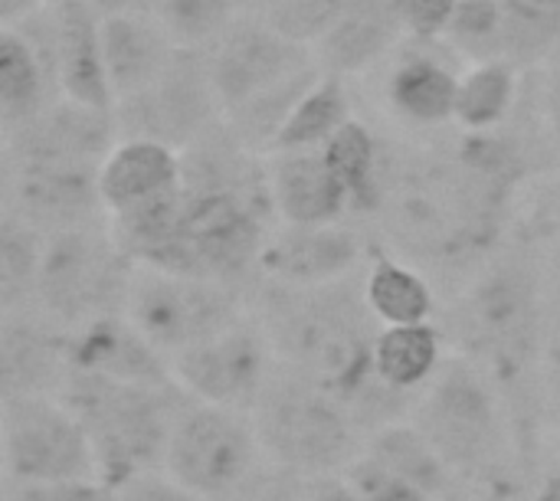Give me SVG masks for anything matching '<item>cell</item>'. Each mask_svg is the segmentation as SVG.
<instances>
[{
  "label": "cell",
  "instance_id": "cell-1",
  "mask_svg": "<svg viewBox=\"0 0 560 501\" xmlns=\"http://www.w3.org/2000/svg\"><path fill=\"white\" fill-rule=\"evenodd\" d=\"M276 361L328 391L364 436L413 417L420 394L384 384L374 364V345L384 331L364 295V276L328 286L289 289L256 282L246 295Z\"/></svg>",
  "mask_w": 560,
  "mask_h": 501
},
{
  "label": "cell",
  "instance_id": "cell-2",
  "mask_svg": "<svg viewBox=\"0 0 560 501\" xmlns=\"http://www.w3.org/2000/svg\"><path fill=\"white\" fill-rule=\"evenodd\" d=\"M548 318V259L499 249L453 299L443 328L453 354L476 361L509 397L518 427L545 410L541 348Z\"/></svg>",
  "mask_w": 560,
  "mask_h": 501
},
{
  "label": "cell",
  "instance_id": "cell-3",
  "mask_svg": "<svg viewBox=\"0 0 560 501\" xmlns=\"http://www.w3.org/2000/svg\"><path fill=\"white\" fill-rule=\"evenodd\" d=\"M512 190L463 154L420 158L390 171L384 213L390 240L410 266H433L440 276L469 272V279L495 256L502 213Z\"/></svg>",
  "mask_w": 560,
  "mask_h": 501
},
{
  "label": "cell",
  "instance_id": "cell-4",
  "mask_svg": "<svg viewBox=\"0 0 560 501\" xmlns=\"http://www.w3.org/2000/svg\"><path fill=\"white\" fill-rule=\"evenodd\" d=\"M210 82L230 131L256 154L272 151L295 105L312 92L318 56L269 23H233V30L207 49Z\"/></svg>",
  "mask_w": 560,
  "mask_h": 501
},
{
  "label": "cell",
  "instance_id": "cell-5",
  "mask_svg": "<svg viewBox=\"0 0 560 501\" xmlns=\"http://www.w3.org/2000/svg\"><path fill=\"white\" fill-rule=\"evenodd\" d=\"M56 400L82 423L98 463V479L108 489H121L144 473H161L171 433L194 404L180 384H121L75 368H69Z\"/></svg>",
  "mask_w": 560,
  "mask_h": 501
},
{
  "label": "cell",
  "instance_id": "cell-6",
  "mask_svg": "<svg viewBox=\"0 0 560 501\" xmlns=\"http://www.w3.org/2000/svg\"><path fill=\"white\" fill-rule=\"evenodd\" d=\"M410 423L430 440L450 473L472 486H489L505 476L522 430L502 387L463 354H446L420 394Z\"/></svg>",
  "mask_w": 560,
  "mask_h": 501
},
{
  "label": "cell",
  "instance_id": "cell-7",
  "mask_svg": "<svg viewBox=\"0 0 560 501\" xmlns=\"http://www.w3.org/2000/svg\"><path fill=\"white\" fill-rule=\"evenodd\" d=\"M249 417L266 463L302 479L345 473L368 440L328 391L282 364H276Z\"/></svg>",
  "mask_w": 560,
  "mask_h": 501
},
{
  "label": "cell",
  "instance_id": "cell-8",
  "mask_svg": "<svg viewBox=\"0 0 560 501\" xmlns=\"http://www.w3.org/2000/svg\"><path fill=\"white\" fill-rule=\"evenodd\" d=\"M138 263L115 243L108 217L46 236L33 312L59 331L125 315Z\"/></svg>",
  "mask_w": 560,
  "mask_h": 501
},
{
  "label": "cell",
  "instance_id": "cell-9",
  "mask_svg": "<svg viewBox=\"0 0 560 501\" xmlns=\"http://www.w3.org/2000/svg\"><path fill=\"white\" fill-rule=\"evenodd\" d=\"M246 312L249 305L236 289L138 266L131 279L125 318L171 364L177 354L233 328Z\"/></svg>",
  "mask_w": 560,
  "mask_h": 501
},
{
  "label": "cell",
  "instance_id": "cell-10",
  "mask_svg": "<svg viewBox=\"0 0 560 501\" xmlns=\"http://www.w3.org/2000/svg\"><path fill=\"white\" fill-rule=\"evenodd\" d=\"M266 463L253 417L190 404L167 443L164 473L207 501H226Z\"/></svg>",
  "mask_w": 560,
  "mask_h": 501
},
{
  "label": "cell",
  "instance_id": "cell-11",
  "mask_svg": "<svg viewBox=\"0 0 560 501\" xmlns=\"http://www.w3.org/2000/svg\"><path fill=\"white\" fill-rule=\"evenodd\" d=\"M0 459L3 479L13 482L98 479V463L82 423L56 397H3Z\"/></svg>",
  "mask_w": 560,
  "mask_h": 501
},
{
  "label": "cell",
  "instance_id": "cell-12",
  "mask_svg": "<svg viewBox=\"0 0 560 501\" xmlns=\"http://www.w3.org/2000/svg\"><path fill=\"white\" fill-rule=\"evenodd\" d=\"M115 121L118 138H144L174 151H187L197 138L223 121L207 53L177 49L171 66L148 89L115 105Z\"/></svg>",
  "mask_w": 560,
  "mask_h": 501
},
{
  "label": "cell",
  "instance_id": "cell-13",
  "mask_svg": "<svg viewBox=\"0 0 560 501\" xmlns=\"http://www.w3.org/2000/svg\"><path fill=\"white\" fill-rule=\"evenodd\" d=\"M276 364V351L259 318L246 312L233 328L177 354L171 361V374L197 404L253 413Z\"/></svg>",
  "mask_w": 560,
  "mask_h": 501
},
{
  "label": "cell",
  "instance_id": "cell-14",
  "mask_svg": "<svg viewBox=\"0 0 560 501\" xmlns=\"http://www.w3.org/2000/svg\"><path fill=\"white\" fill-rule=\"evenodd\" d=\"M95 164L3 158V200L10 213L36 226L43 236L105 220Z\"/></svg>",
  "mask_w": 560,
  "mask_h": 501
},
{
  "label": "cell",
  "instance_id": "cell-15",
  "mask_svg": "<svg viewBox=\"0 0 560 501\" xmlns=\"http://www.w3.org/2000/svg\"><path fill=\"white\" fill-rule=\"evenodd\" d=\"M446 36L476 62H535L560 39V0H459Z\"/></svg>",
  "mask_w": 560,
  "mask_h": 501
},
{
  "label": "cell",
  "instance_id": "cell-16",
  "mask_svg": "<svg viewBox=\"0 0 560 501\" xmlns=\"http://www.w3.org/2000/svg\"><path fill=\"white\" fill-rule=\"evenodd\" d=\"M371 253L364 240L341 226H282L266 243L259 279L289 286V289H312L328 286L338 279L354 276L361 259Z\"/></svg>",
  "mask_w": 560,
  "mask_h": 501
},
{
  "label": "cell",
  "instance_id": "cell-17",
  "mask_svg": "<svg viewBox=\"0 0 560 501\" xmlns=\"http://www.w3.org/2000/svg\"><path fill=\"white\" fill-rule=\"evenodd\" d=\"M69 335L39 312H7L0 325L3 397H59L69 377Z\"/></svg>",
  "mask_w": 560,
  "mask_h": 501
},
{
  "label": "cell",
  "instance_id": "cell-18",
  "mask_svg": "<svg viewBox=\"0 0 560 501\" xmlns=\"http://www.w3.org/2000/svg\"><path fill=\"white\" fill-rule=\"evenodd\" d=\"M59 92L56 79V49H52V23L39 36L23 26H0V121L3 138L36 121Z\"/></svg>",
  "mask_w": 560,
  "mask_h": 501
},
{
  "label": "cell",
  "instance_id": "cell-19",
  "mask_svg": "<svg viewBox=\"0 0 560 501\" xmlns=\"http://www.w3.org/2000/svg\"><path fill=\"white\" fill-rule=\"evenodd\" d=\"M52 49L59 98L85 108L115 112L102 56V16L85 0H59L52 10Z\"/></svg>",
  "mask_w": 560,
  "mask_h": 501
},
{
  "label": "cell",
  "instance_id": "cell-20",
  "mask_svg": "<svg viewBox=\"0 0 560 501\" xmlns=\"http://www.w3.org/2000/svg\"><path fill=\"white\" fill-rule=\"evenodd\" d=\"M66 351H69V368L75 371L102 374L121 384H148V387L177 384L167 358L125 315L102 318L79 331H69Z\"/></svg>",
  "mask_w": 560,
  "mask_h": 501
},
{
  "label": "cell",
  "instance_id": "cell-21",
  "mask_svg": "<svg viewBox=\"0 0 560 501\" xmlns=\"http://www.w3.org/2000/svg\"><path fill=\"white\" fill-rule=\"evenodd\" d=\"M269 194L276 217L285 226H331L351 210V197L325 151L276 154L269 167Z\"/></svg>",
  "mask_w": 560,
  "mask_h": 501
},
{
  "label": "cell",
  "instance_id": "cell-22",
  "mask_svg": "<svg viewBox=\"0 0 560 501\" xmlns=\"http://www.w3.org/2000/svg\"><path fill=\"white\" fill-rule=\"evenodd\" d=\"M102 56L115 105L148 89L177 56L154 13H115L102 16Z\"/></svg>",
  "mask_w": 560,
  "mask_h": 501
},
{
  "label": "cell",
  "instance_id": "cell-23",
  "mask_svg": "<svg viewBox=\"0 0 560 501\" xmlns=\"http://www.w3.org/2000/svg\"><path fill=\"white\" fill-rule=\"evenodd\" d=\"M177 187H180V151L144 138H118V144L112 148V154L98 171V194H102L105 217L135 210Z\"/></svg>",
  "mask_w": 560,
  "mask_h": 501
},
{
  "label": "cell",
  "instance_id": "cell-24",
  "mask_svg": "<svg viewBox=\"0 0 560 501\" xmlns=\"http://www.w3.org/2000/svg\"><path fill=\"white\" fill-rule=\"evenodd\" d=\"M364 456L427 501H463L453 496L459 489V479L410 420L371 433L364 440Z\"/></svg>",
  "mask_w": 560,
  "mask_h": 501
},
{
  "label": "cell",
  "instance_id": "cell-25",
  "mask_svg": "<svg viewBox=\"0 0 560 501\" xmlns=\"http://www.w3.org/2000/svg\"><path fill=\"white\" fill-rule=\"evenodd\" d=\"M364 295L384 328L427 325L436 308V295L427 276L417 266L377 246H371V266L364 272Z\"/></svg>",
  "mask_w": 560,
  "mask_h": 501
},
{
  "label": "cell",
  "instance_id": "cell-26",
  "mask_svg": "<svg viewBox=\"0 0 560 501\" xmlns=\"http://www.w3.org/2000/svg\"><path fill=\"white\" fill-rule=\"evenodd\" d=\"M446 361V335L440 325L384 328L374 345V364L384 384L404 394H423Z\"/></svg>",
  "mask_w": 560,
  "mask_h": 501
},
{
  "label": "cell",
  "instance_id": "cell-27",
  "mask_svg": "<svg viewBox=\"0 0 560 501\" xmlns=\"http://www.w3.org/2000/svg\"><path fill=\"white\" fill-rule=\"evenodd\" d=\"M397 26L400 20L390 0H354L345 20L322 39L318 66H325L328 75L354 72L387 49Z\"/></svg>",
  "mask_w": 560,
  "mask_h": 501
},
{
  "label": "cell",
  "instance_id": "cell-28",
  "mask_svg": "<svg viewBox=\"0 0 560 501\" xmlns=\"http://www.w3.org/2000/svg\"><path fill=\"white\" fill-rule=\"evenodd\" d=\"M387 95L400 118L420 128H440L456 121L459 79L443 62L430 56H413L394 69Z\"/></svg>",
  "mask_w": 560,
  "mask_h": 501
},
{
  "label": "cell",
  "instance_id": "cell-29",
  "mask_svg": "<svg viewBox=\"0 0 560 501\" xmlns=\"http://www.w3.org/2000/svg\"><path fill=\"white\" fill-rule=\"evenodd\" d=\"M331 171L341 177L351 210L358 213H374L384 207L387 184H390V164L381 158V144L361 121H345L338 135L322 148Z\"/></svg>",
  "mask_w": 560,
  "mask_h": 501
},
{
  "label": "cell",
  "instance_id": "cell-30",
  "mask_svg": "<svg viewBox=\"0 0 560 501\" xmlns=\"http://www.w3.org/2000/svg\"><path fill=\"white\" fill-rule=\"evenodd\" d=\"M518 102V72L512 62H476L459 79L456 125L466 135H486L509 121Z\"/></svg>",
  "mask_w": 560,
  "mask_h": 501
},
{
  "label": "cell",
  "instance_id": "cell-31",
  "mask_svg": "<svg viewBox=\"0 0 560 501\" xmlns=\"http://www.w3.org/2000/svg\"><path fill=\"white\" fill-rule=\"evenodd\" d=\"M345 85L341 75H328L322 72V79L312 85V92L295 105V112L289 115V121L282 125L272 154H292V151H322L345 121H351L348 115V102H345Z\"/></svg>",
  "mask_w": 560,
  "mask_h": 501
},
{
  "label": "cell",
  "instance_id": "cell-32",
  "mask_svg": "<svg viewBox=\"0 0 560 501\" xmlns=\"http://www.w3.org/2000/svg\"><path fill=\"white\" fill-rule=\"evenodd\" d=\"M43 246H46V236L36 226L3 210V220H0V308L3 315L23 312L33 305Z\"/></svg>",
  "mask_w": 560,
  "mask_h": 501
},
{
  "label": "cell",
  "instance_id": "cell-33",
  "mask_svg": "<svg viewBox=\"0 0 560 501\" xmlns=\"http://www.w3.org/2000/svg\"><path fill=\"white\" fill-rule=\"evenodd\" d=\"M236 0H154L151 13L177 49H213L233 30Z\"/></svg>",
  "mask_w": 560,
  "mask_h": 501
},
{
  "label": "cell",
  "instance_id": "cell-34",
  "mask_svg": "<svg viewBox=\"0 0 560 501\" xmlns=\"http://www.w3.org/2000/svg\"><path fill=\"white\" fill-rule=\"evenodd\" d=\"M354 0H272L269 26L295 43H322L351 10Z\"/></svg>",
  "mask_w": 560,
  "mask_h": 501
},
{
  "label": "cell",
  "instance_id": "cell-35",
  "mask_svg": "<svg viewBox=\"0 0 560 501\" xmlns=\"http://www.w3.org/2000/svg\"><path fill=\"white\" fill-rule=\"evenodd\" d=\"M541 397L560 423V263L548 259V318L541 348Z\"/></svg>",
  "mask_w": 560,
  "mask_h": 501
},
{
  "label": "cell",
  "instance_id": "cell-36",
  "mask_svg": "<svg viewBox=\"0 0 560 501\" xmlns=\"http://www.w3.org/2000/svg\"><path fill=\"white\" fill-rule=\"evenodd\" d=\"M3 501H115V489L89 482H13L3 479Z\"/></svg>",
  "mask_w": 560,
  "mask_h": 501
},
{
  "label": "cell",
  "instance_id": "cell-37",
  "mask_svg": "<svg viewBox=\"0 0 560 501\" xmlns=\"http://www.w3.org/2000/svg\"><path fill=\"white\" fill-rule=\"evenodd\" d=\"M226 501H308V479L262 463Z\"/></svg>",
  "mask_w": 560,
  "mask_h": 501
},
{
  "label": "cell",
  "instance_id": "cell-38",
  "mask_svg": "<svg viewBox=\"0 0 560 501\" xmlns=\"http://www.w3.org/2000/svg\"><path fill=\"white\" fill-rule=\"evenodd\" d=\"M400 26H407L417 36H446L459 0H390Z\"/></svg>",
  "mask_w": 560,
  "mask_h": 501
},
{
  "label": "cell",
  "instance_id": "cell-39",
  "mask_svg": "<svg viewBox=\"0 0 560 501\" xmlns=\"http://www.w3.org/2000/svg\"><path fill=\"white\" fill-rule=\"evenodd\" d=\"M115 501H207L197 492L184 489L180 482H174L164 469L161 473H144L128 479L121 489H115Z\"/></svg>",
  "mask_w": 560,
  "mask_h": 501
},
{
  "label": "cell",
  "instance_id": "cell-40",
  "mask_svg": "<svg viewBox=\"0 0 560 501\" xmlns=\"http://www.w3.org/2000/svg\"><path fill=\"white\" fill-rule=\"evenodd\" d=\"M538 102H541V125L548 131V141L560 151V56L545 72Z\"/></svg>",
  "mask_w": 560,
  "mask_h": 501
},
{
  "label": "cell",
  "instance_id": "cell-41",
  "mask_svg": "<svg viewBox=\"0 0 560 501\" xmlns=\"http://www.w3.org/2000/svg\"><path fill=\"white\" fill-rule=\"evenodd\" d=\"M308 501H371L361 489H354L341 473L308 479Z\"/></svg>",
  "mask_w": 560,
  "mask_h": 501
},
{
  "label": "cell",
  "instance_id": "cell-42",
  "mask_svg": "<svg viewBox=\"0 0 560 501\" xmlns=\"http://www.w3.org/2000/svg\"><path fill=\"white\" fill-rule=\"evenodd\" d=\"M46 0H0V26H20L39 16Z\"/></svg>",
  "mask_w": 560,
  "mask_h": 501
},
{
  "label": "cell",
  "instance_id": "cell-43",
  "mask_svg": "<svg viewBox=\"0 0 560 501\" xmlns=\"http://www.w3.org/2000/svg\"><path fill=\"white\" fill-rule=\"evenodd\" d=\"M98 16H115V13H148L154 0H85Z\"/></svg>",
  "mask_w": 560,
  "mask_h": 501
},
{
  "label": "cell",
  "instance_id": "cell-44",
  "mask_svg": "<svg viewBox=\"0 0 560 501\" xmlns=\"http://www.w3.org/2000/svg\"><path fill=\"white\" fill-rule=\"evenodd\" d=\"M551 210H555V217L560 220V180L551 187Z\"/></svg>",
  "mask_w": 560,
  "mask_h": 501
},
{
  "label": "cell",
  "instance_id": "cell-45",
  "mask_svg": "<svg viewBox=\"0 0 560 501\" xmlns=\"http://www.w3.org/2000/svg\"><path fill=\"white\" fill-rule=\"evenodd\" d=\"M558 453H560V446H558Z\"/></svg>",
  "mask_w": 560,
  "mask_h": 501
}]
</instances>
